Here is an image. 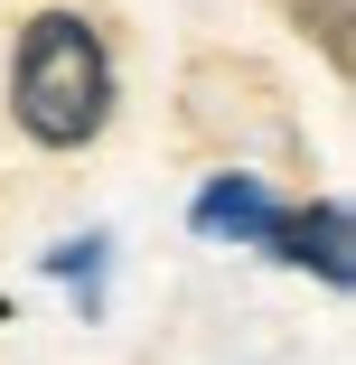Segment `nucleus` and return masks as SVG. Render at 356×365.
<instances>
[{"mask_svg": "<svg viewBox=\"0 0 356 365\" xmlns=\"http://www.w3.org/2000/svg\"><path fill=\"white\" fill-rule=\"evenodd\" d=\"M10 122L38 150H85L113 122V56L85 10H38L10 56Z\"/></svg>", "mask_w": 356, "mask_h": 365, "instance_id": "1", "label": "nucleus"}, {"mask_svg": "<svg viewBox=\"0 0 356 365\" xmlns=\"http://www.w3.org/2000/svg\"><path fill=\"white\" fill-rule=\"evenodd\" d=\"M263 253H281L291 272H319L328 290H347V281H356V225H347V206H337V197L281 206V225H272V244H263Z\"/></svg>", "mask_w": 356, "mask_h": 365, "instance_id": "2", "label": "nucleus"}, {"mask_svg": "<svg viewBox=\"0 0 356 365\" xmlns=\"http://www.w3.org/2000/svg\"><path fill=\"white\" fill-rule=\"evenodd\" d=\"M188 225L206 235V244H272V225H281V197L263 187V178H244V169H225V178H206L197 197H188Z\"/></svg>", "mask_w": 356, "mask_h": 365, "instance_id": "3", "label": "nucleus"}, {"mask_svg": "<svg viewBox=\"0 0 356 365\" xmlns=\"http://www.w3.org/2000/svg\"><path fill=\"white\" fill-rule=\"evenodd\" d=\"M47 272H56V281H76V290H85V309H94V281H103V235L56 244V253H47Z\"/></svg>", "mask_w": 356, "mask_h": 365, "instance_id": "4", "label": "nucleus"}]
</instances>
